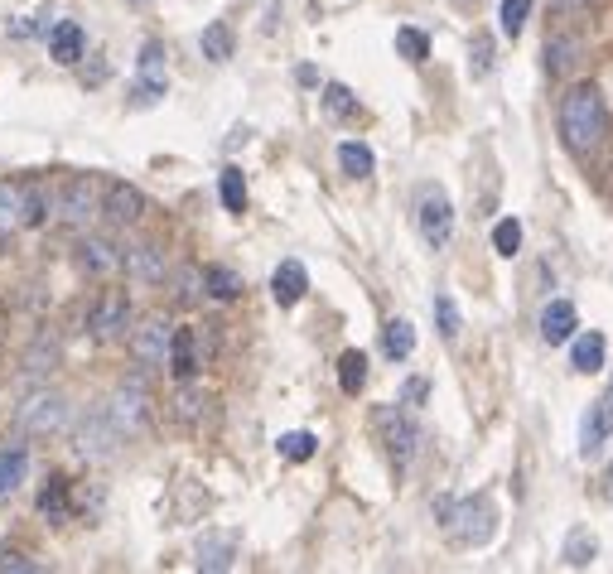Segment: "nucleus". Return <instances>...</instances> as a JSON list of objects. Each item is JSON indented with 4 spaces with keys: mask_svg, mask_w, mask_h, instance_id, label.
Masks as SVG:
<instances>
[{
    "mask_svg": "<svg viewBox=\"0 0 613 574\" xmlns=\"http://www.w3.org/2000/svg\"><path fill=\"white\" fill-rule=\"evenodd\" d=\"M560 140L570 155H594L609 140V107L594 82H575L560 97Z\"/></svg>",
    "mask_w": 613,
    "mask_h": 574,
    "instance_id": "f257e3e1",
    "label": "nucleus"
},
{
    "mask_svg": "<svg viewBox=\"0 0 613 574\" xmlns=\"http://www.w3.org/2000/svg\"><path fill=\"white\" fill-rule=\"evenodd\" d=\"M435 517L445 526L449 546L459 550H474V546H488L493 531H498V502L488 492H474V497H440L435 502Z\"/></svg>",
    "mask_w": 613,
    "mask_h": 574,
    "instance_id": "f03ea898",
    "label": "nucleus"
},
{
    "mask_svg": "<svg viewBox=\"0 0 613 574\" xmlns=\"http://www.w3.org/2000/svg\"><path fill=\"white\" fill-rule=\"evenodd\" d=\"M372 430H377V439H382V449L391 454V464L406 468L411 459H416L420 449V425L411 420V406H377L372 410Z\"/></svg>",
    "mask_w": 613,
    "mask_h": 574,
    "instance_id": "7ed1b4c3",
    "label": "nucleus"
},
{
    "mask_svg": "<svg viewBox=\"0 0 613 574\" xmlns=\"http://www.w3.org/2000/svg\"><path fill=\"white\" fill-rule=\"evenodd\" d=\"M416 227H420V242L430 251H445L454 242V203L440 189H425L416 203Z\"/></svg>",
    "mask_w": 613,
    "mask_h": 574,
    "instance_id": "20e7f679",
    "label": "nucleus"
},
{
    "mask_svg": "<svg viewBox=\"0 0 613 574\" xmlns=\"http://www.w3.org/2000/svg\"><path fill=\"white\" fill-rule=\"evenodd\" d=\"M97 213H102V184L87 179V174H73L58 189V218L68 222V227H87Z\"/></svg>",
    "mask_w": 613,
    "mask_h": 574,
    "instance_id": "39448f33",
    "label": "nucleus"
},
{
    "mask_svg": "<svg viewBox=\"0 0 613 574\" xmlns=\"http://www.w3.org/2000/svg\"><path fill=\"white\" fill-rule=\"evenodd\" d=\"M78 454L83 459H112L116 454V444H121V430L112 425V415H107V406H97V410H87L83 415V425H78Z\"/></svg>",
    "mask_w": 613,
    "mask_h": 574,
    "instance_id": "423d86ee",
    "label": "nucleus"
},
{
    "mask_svg": "<svg viewBox=\"0 0 613 574\" xmlns=\"http://www.w3.org/2000/svg\"><path fill=\"white\" fill-rule=\"evenodd\" d=\"M68 425V401L58 391H39L29 396V406H20V430L29 435H58Z\"/></svg>",
    "mask_w": 613,
    "mask_h": 574,
    "instance_id": "0eeeda50",
    "label": "nucleus"
},
{
    "mask_svg": "<svg viewBox=\"0 0 613 574\" xmlns=\"http://www.w3.org/2000/svg\"><path fill=\"white\" fill-rule=\"evenodd\" d=\"M107 415H112V425L121 430V439H131L145 430V420H150V401H145V386L140 382H126L116 386L112 406H107Z\"/></svg>",
    "mask_w": 613,
    "mask_h": 574,
    "instance_id": "6e6552de",
    "label": "nucleus"
},
{
    "mask_svg": "<svg viewBox=\"0 0 613 574\" xmlns=\"http://www.w3.org/2000/svg\"><path fill=\"white\" fill-rule=\"evenodd\" d=\"M131 324V300H126V290H102L97 304H92V314H87V328L97 333V338H121Z\"/></svg>",
    "mask_w": 613,
    "mask_h": 574,
    "instance_id": "1a4fd4ad",
    "label": "nucleus"
},
{
    "mask_svg": "<svg viewBox=\"0 0 613 574\" xmlns=\"http://www.w3.org/2000/svg\"><path fill=\"white\" fill-rule=\"evenodd\" d=\"M169 333L174 328L165 319H150V324H140L131 333V357H136L145 372H155V367H169Z\"/></svg>",
    "mask_w": 613,
    "mask_h": 574,
    "instance_id": "9d476101",
    "label": "nucleus"
},
{
    "mask_svg": "<svg viewBox=\"0 0 613 574\" xmlns=\"http://www.w3.org/2000/svg\"><path fill=\"white\" fill-rule=\"evenodd\" d=\"M609 435H613V382H609V391L589 406V415H585V425H580V454L585 459H594L604 444H609Z\"/></svg>",
    "mask_w": 613,
    "mask_h": 574,
    "instance_id": "9b49d317",
    "label": "nucleus"
},
{
    "mask_svg": "<svg viewBox=\"0 0 613 574\" xmlns=\"http://www.w3.org/2000/svg\"><path fill=\"white\" fill-rule=\"evenodd\" d=\"M126 275H136L140 285H165L169 256L160 242H136L126 246Z\"/></svg>",
    "mask_w": 613,
    "mask_h": 574,
    "instance_id": "f8f14e48",
    "label": "nucleus"
},
{
    "mask_svg": "<svg viewBox=\"0 0 613 574\" xmlns=\"http://www.w3.org/2000/svg\"><path fill=\"white\" fill-rule=\"evenodd\" d=\"M78 266L87 275H116L126 266V251L112 242V237H83L78 242Z\"/></svg>",
    "mask_w": 613,
    "mask_h": 574,
    "instance_id": "ddd939ff",
    "label": "nucleus"
},
{
    "mask_svg": "<svg viewBox=\"0 0 613 574\" xmlns=\"http://www.w3.org/2000/svg\"><path fill=\"white\" fill-rule=\"evenodd\" d=\"M102 213L116 222V227H131L145 213V193L136 184H102Z\"/></svg>",
    "mask_w": 613,
    "mask_h": 574,
    "instance_id": "4468645a",
    "label": "nucleus"
},
{
    "mask_svg": "<svg viewBox=\"0 0 613 574\" xmlns=\"http://www.w3.org/2000/svg\"><path fill=\"white\" fill-rule=\"evenodd\" d=\"M575 328H580V314H575V304L570 300H551L546 309H541V343L560 348V343L575 338Z\"/></svg>",
    "mask_w": 613,
    "mask_h": 574,
    "instance_id": "2eb2a0df",
    "label": "nucleus"
},
{
    "mask_svg": "<svg viewBox=\"0 0 613 574\" xmlns=\"http://www.w3.org/2000/svg\"><path fill=\"white\" fill-rule=\"evenodd\" d=\"M309 290V271L300 266V261H280L276 275H271V300L280 304V309H295V304L305 300Z\"/></svg>",
    "mask_w": 613,
    "mask_h": 574,
    "instance_id": "dca6fc26",
    "label": "nucleus"
},
{
    "mask_svg": "<svg viewBox=\"0 0 613 574\" xmlns=\"http://www.w3.org/2000/svg\"><path fill=\"white\" fill-rule=\"evenodd\" d=\"M604 357H609V338L599 333V328H585V333H575L570 338V367L575 372H599L604 367Z\"/></svg>",
    "mask_w": 613,
    "mask_h": 574,
    "instance_id": "f3484780",
    "label": "nucleus"
},
{
    "mask_svg": "<svg viewBox=\"0 0 613 574\" xmlns=\"http://www.w3.org/2000/svg\"><path fill=\"white\" fill-rule=\"evenodd\" d=\"M198 333L194 328H174L169 333V372L179 377V382H189V377H198Z\"/></svg>",
    "mask_w": 613,
    "mask_h": 574,
    "instance_id": "a211bd4d",
    "label": "nucleus"
},
{
    "mask_svg": "<svg viewBox=\"0 0 613 574\" xmlns=\"http://www.w3.org/2000/svg\"><path fill=\"white\" fill-rule=\"evenodd\" d=\"M87 49V34L78 20H58L54 29H49V58L54 63H78Z\"/></svg>",
    "mask_w": 613,
    "mask_h": 574,
    "instance_id": "6ab92c4d",
    "label": "nucleus"
},
{
    "mask_svg": "<svg viewBox=\"0 0 613 574\" xmlns=\"http://www.w3.org/2000/svg\"><path fill=\"white\" fill-rule=\"evenodd\" d=\"M25 478H29V449L25 444H5L0 449V502L25 488Z\"/></svg>",
    "mask_w": 613,
    "mask_h": 574,
    "instance_id": "aec40b11",
    "label": "nucleus"
},
{
    "mask_svg": "<svg viewBox=\"0 0 613 574\" xmlns=\"http://www.w3.org/2000/svg\"><path fill=\"white\" fill-rule=\"evenodd\" d=\"M232 560H237V536L232 531L198 541V570H232Z\"/></svg>",
    "mask_w": 613,
    "mask_h": 574,
    "instance_id": "412c9836",
    "label": "nucleus"
},
{
    "mask_svg": "<svg viewBox=\"0 0 613 574\" xmlns=\"http://www.w3.org/2000/svg\"><path fill=\"white\" fill-rule=\"evenodd\" d=\"M575 63H580V39L551 34V39H546V73H551V78H565Z\"/></svg>",
    "mask_w": 613,
    "mask_h": 574,
    "instance_id": "4be33fe9",
    "label": "nucleus"
},
{
    "mask_svg": "<svg viewBox=\"0 0 613 574\" xmlns=\"http://www.w3.org/2000/svg\"><path fill=\"white\" fill-rule=\"evenodd\" d=\"M382 353H387L391 362H406V357L416 353V324H411V319H391V324L382 328Z\"/></svg>",
    "mask_w": 613,
    "mask_h": 574,
    "instance_id": "5701e85b",
    "label": "nucleus"
},
{
    "mask_svg": "<svg viewBox=\"0 0 613 574\" xmlns=\"http://www.w3.org/2000/svg\"><path fill=\"white\" fill-rule=\"evenodd\" d=\"M73 512V497H68V478H49L39 488V517L44 521H68Z\"/></svg>",
    "mask_w": 613,
    "mask_h": 574,
    "instance_id": "b1692460",
    "label": "nucleus"
},
{
    "mask_svg": "<svg viewBox=\"0 0 613 574\" xmlns=\"http://www.w3.org/2000/svg\"><path fill=\"white\" fill-rule=\"evenodd\" d=\"M338 386H343V396H358L367 386V353L358 348H348V353L338 357Z\"/></svg>",
    "mask_w": 613,
    "mask_h": 574,
    "instance_id": "393cba45",
    "label": "nucleus"
},
{
    "mask_svg": "<svg viewBox=\"0 0 613 574\" xmlns=\"http://www.w3.org/2000/svg\"><path fill=\"white\" fill-rule=\"evenodd\" d=\"M198 44H203V58H208V63H227L237 39H232V25H227V20H213V25L203 29V39H198Z\"/></svg>",
    "mask_w": 613,
    "mask_h": 574,
    "instance_id": "a878e982",
    "label": "nucleus"
},
{
    "mask_svg": "<svg viewBox=\"0 0 613 574\" xmlns=\"http://www.w3.org/2000/svg\"><path fill=\"white\" fill-rule=\"evenodd\" d=\"M338 164H343L348 179H367V174L377 169V160H372V150H367L363 140H343V145H338Z\"/></svg>",
    "mask_w": 613,
    "mask_h": 574,
    "instance_id": "bb28decb",
    "label": "nucleus"
},
{
    "mask_svg": "<svg viewBox=\"0 0 613 574\" xmlns=\"http://www.w3.org/2000/svg\"><path fill=\"white\" fill-rule=\"evenodd\" d=\"M25 227V184H0V232Z\"/></svg>",
    "mask_w": 613,
    "mask_h": 574,
    "instance_id": "cd10ccee",
    "label": "nucleus"
},
{
    "mask_svg": "<svg viewBox=\"0 0 613 574\" xmlns=\"http://www.w3.org/2000/svg\"><path fill=\"white\" fill-rule=\"evenodd\" d=\"M203 295H213V300H237V295H242V275L227 271V266H208V271H203Z\"/></svg>",
    "mask_w": 613,
    "mask_h": 574,
    "instance_id": "c85d7f7f",
    "label": "nucleus"
},
{
    "mask_svg": "<svg viewBox=\"0 0 613 574\" xmlns=\"http://www.w3.org/2000/svg\"><path fill=\"white\" fill-rule=\"evenodd\" d=\"M280 459H290V464H309L314 459V449H319V439L309 435V430H290V435L276 439Z\"/></svg>",
    "mask_w": 613,
    "mask_h": 574,
    "instance_id": "c756f323",
    "label": "nucleus"
},
{
    "mask_svg": "<svg viewBox=\"0 0 613 574\" xmlns=\"http://www.w3.org/2000/svg\"><path fill=\"white\" fill-rule=\"evenodd\" d=\"M169 92V82H165V73H140L136 82H131V107L136 111H145V107H155L160 97Z\"/></svg>",
    "mask_w": 613,
    "mask_h": 574,
    "instance_id": "7c9ffc66",
    "label": "nucleus"
},
{
    "mask_svg": "<svg viewBox=\"0 0 613 574\" xmlns=\"http://www.w3.org/2000/svg\"><path fill=\"white\" fill-rule=\"evenodd\" d=\"M594 536H589L585 526H575V531H570V536H565V565H570V570H585V565H594Z\"/></svg>",
    "mask_w": 613,
    "mask_h": 574,
    "instance_id": "2f4dec72",
    "label": "nucleus"
},
{
    "mask_svg": "<svg viewBox=\"0 0 613 574\" xmlns=\"http://www.w3.org/2000/svg\"><path fill=\"white\" fill-rule=\"evenodd\" d=\"M218 193H223V208H227V213H247V179H242V169H223V179H218Z\"/></svg>",
    "mask_w": 613,
    "mask_h": 574,
    "instance_id": "473e14b6",
    "label": "nucleus"
},
{
    "mask_svg": "<svg viewBox=\"0 0 613 574\" xmlns=\"http://www.w3.org/2000/svg\"><path fill=\"white\" fill-rule=\"evenodd\" d=\"M396 54L406 58V63H425V58H430V39H425L420 29L401 25L396 29Z\"/></svg>",
    "mask_w": 613,
    "mask_h": 574,
    "instance_id": "72a5a7b5",
    "label": "nucleus"
},
{
    "mask_svg": "<svg viewBox=\"0 0 613 574\" xmlns=\"http://www.w3.org/2000/svg\"><path fill=\"white\" fill-rule=\"evenodd\" d=\"M324 111H329L334 121H348V116H358V97H353L343 82H329V87H324Z\"/></svg>",
    "mask_w": 613,
    "mask_h": 574,
    "instance_id": "f704fd0d",
    "label": "nucleus"
},
{
    "mask_svg": "<svg viewBox=\"0 0 613 574\" xmlns=\"http://www.w3.org/2000/svg\"><path fill=\"white\" fill-rule=\"evenodd\" d=\"M493 58H498L493 34H474V44H469V73H474V78H488V73H493Z\"/></svg>",
    "mask_w": 613,
    "mask_h": 574,
    "instance_id": "c9c22d12",
    "label": "nucleus"
},
{
    "mask_svg": "<svg viewBox=\"0 0 613 574\" xmlns=\"http://www.w3.org/2000/svg\"><path fill=\"white\" fill-rule=\"evenodd\" d=\"M493 251L512 261V256L522 251V222H517V218H502L498 227H493Z\"/></svg>",
    "mask_w": 613,
    "mask_h": 574,
    "instance_id": "e433bc0d",
    "label": "nucleus"
},
{
    "mask_svg": "<svg viewBox=\"0 0 613 574\" xmlns=\"http://www.w3.org/2000/svg\"><path fill=\"white\" fill-rule=\"evenodd\" d=\"M498 20H502V34H507V39H517V34L527 29V20H531V0H502Z\"/></svg>",
    "mask_w": 613,
    "mask_h": 574,
    "instance_id": "4c0bfd02",
    "label": "nucleus"
},
{
    "mask_svg": "<svg viewBox=\"0 0 613 574\" xmlns=\"http://www.w3.org/2000/svg\"><path fill=\"white\" fill-rule=\"evenodd\" d=\"M435 324H440V338H445V343H454V338H459V328H464L459 304L449 300V295H435Z\"/></svg>",
    "mask_w": 613,
    "mask_h": 574,
    "instance_id": "58836bf2",
    "label": "nucleus"
},
{
    "mask_svg": "<svg viewBox=\"0 0 613 574\" xmlns=\"http://www.w3.org/2000/svg\"><path fill=\"white\" fill-rule=\"evenodd\" d=\"M39 222H49V193L39 184H25V227H39Z\"/></svg>",
    "mask_w": 613,
    "mask_h": 574,
    "instance_id": "ea45409f",
    "label": "nucleus"
},
{
    "mask_svg": "<svg viewBox=\"0 0 613 574\" xmlns=\"http://www.w3.org/2000/svg\"><path fill=\"white\" fill-rule=\"evenodd\" d=\"M140 73H165V44H160V39H145V49H140Z\"/></svg>",
    "mask_w": 613,
    "mask_h": 574,
    "instance_id": "a19ab883",
    "label": "nucleus"
},
{
    "mask_svg": "<svg viewBox=\"0 0 613 574\" xmlns=\"http://www.w3.org/2000/svg\"><path fill=\"white\" fill-rule=\"evenodd\" d=\"M174 285H179V295H174V300H179V304H194V300H198V285H203V275H198L194 266H184Z\"/></svg>",
    "mask_w": 613,
    "mask_h": 574,
    "instance_id": "79ce46f5",
    "label": "nucleus"
},
{
    "mask_svg": "<svg viewBox=\"0 0 613 574\" xmlns=\"http://www.w3.org/2000/svg\"><path fill=\"white\" fill-rule=\"evenodd\" d=\"M425 401H430V382H425V377H411V382L401 386V406L420 410V406H425Z\"/></svg>",
    "mask_w": 613,
    "mask_h": 574,
    "instance_id": "37998d69",
    "label": "nucleus"
},
{
    "mask_svg": "<svg viewBox=\"0 0 613 574\" xmlns=\"http://www.w3.org/2000/svg\"><path fill=\"white\" fill-rule=\"evenodd\" d=\"M5 570H39V565H34V560H29V555H20V550H0V574Z\"/></svg>",
    "mask_w": 613,
    "mask_h": 574,
    "instance_id": "c03bdc74",
    "label": "nucleus"
},
{
    "mask_svg": "<svg viewBox=\"0 0 613 574\" xmlns=\"http://www.w3.org/2000/svg\"><path fill=\"white\" fill-rule=\"evenodd\" d=\"M560 15H575V10H589V5H599V0H551Z\"/></svg>",
    "mask_w": 613,
    "mask_h": 574,
    "instance_id": "a18cd8bd",
    "label": "nucleus"
},
{
    "mask_svg": "<svg viewBox=\"0 0 613 574\" xmlns=\"http://www.w3.org/2000/svg\"><path fill=\"white\" fill-rule=\"evenodd\" d=\"M198 406H203V401H198L194 391H184V396H179V415H198Z\"/></svg>",
    "mask_w": 613,
    "mask_h": 574,
    "instance_id": "49530a36",
    "label": "nucleus"
},
{
    "mask_svg": "<svg viewBox=\"0 0 613 574\" xmlns=\"http://www.w3.org/2000/svg\"><path fill=\"white\" fill-rule=\"evenodd\" d=\"M604 502L613 507V459H609V468H604Z\"/></svg>",
    "mask_w": 613,
    "mask_h": 574,
    "instance_id": "de8ad7c7",
    "label": "nucleus"
},
{
    "mask_svg": "<svg viewBox=\"0 0 613 574\" xmlns=\"http://www.w3.org/2000/svg\"><path fill=\"white\" fill-rule=\"evenodd\" d=\"M131 5H150V0H131Z\"/></svg>",
    "mask_w": 613,
    "mask_h": 574,
    "instance_id": "09e8293b",
    "label": "nucleus"
}]
</instances>
